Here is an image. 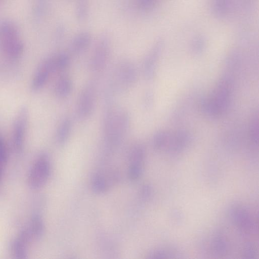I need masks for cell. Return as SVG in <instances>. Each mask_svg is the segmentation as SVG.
I'll list each match as a JSON object with an SVG mask.
<instances>
[{
	"label": "cell",
	"mask_w": 259,
	"mask_h": 259,
	"mask_svg": "<svg viewBox=\"0 0 259 259\" xmlns=\"http://www.w3.org/2000/svg\"><path fill=\"white\" fill-rule=\"evenodd\" d=\"M103 122V134L105 146L108 150L118 147L129 131L131 118L128 112L115 107L112 102H106Z\"/></svg>",
	"instance_id": "cell-1"
},
{
	"label": "cell",
	"mask_w": 259,
	"mask_h": 259,
	"mask_svg": "<svg viewBox=\"0 0 259 259\" xmlns=\"http://www.w3.org/2000/svg\"><path fill=\"white\" fill-rule=\"evenodd\" d=\"M70 63V56L65 53L48 57L40 64L34 74L31 85L33 90L38 91L42 88L53 73L65 69Z\"/></svg>",
	"instance_id": "cell-2"
},
{
	"label": "cell",
	"mask_w": 259,
	"mask_h": 259,
	"mask_svg": "<svg viewBox=\"0 0 259 259\" xmlns=\"http://www.w3.org/2000/svg\"><path fill=\"white\" fill-rule=\"evenodd\" d=\"M0 49L8 58H19L24 51V44L16 25L11 21L0 22Z\"/></svg>",
	"instance_id": "cell-3"
},
{
	"label": "cell",
	"mask_w": 259,
	"mask_h": 259,
	"mask_svg": "<svg viewBox=\"0 0 259 259\" xmlns=\"http://www.w3.org/2000/svg\"><path fill=\"white\" fill-rule=\"evenodd\" d=\"M230 97V84L226 80H221L217 84L212 96L202 102V110L209 117H217L228 108Z\"/></svg>",
	"instance_id": "cell-4"
},
{
	"label": "cell",
	"mask_w": 259,
	"mask_h": 259,
	"mask_svg": "<svg viewBox=\"0 0 259 259\" xmlns=\"http://www.w3.org/2000/svg\"><path fill=\"white\" fill-rule=\"evenodd\" d=\"M137 70L132 62L123 61L115 68L112 77L109 93L125 91L132 87L137 81Z\"/></svg>",
	"instance_id": "cell-5"
},
{
	"label": "cell",
	"mask_w": 259,
	"mask_h": 259,
	"mask_svg": "<svg viewBox=\"0 0 259 259\" xmlns=\"http://www.w3.org/2000/svg\"><path fill=\"white\" fill-rule=\"evenodd\" d=\"M97 91V82L94 80L88 81L82 88L76 106V113L78 119H87L92 114L96 103Z\"/></svg>",
	"instance_id": "cell-6"
},
{
	"label": "cell",
	"mask_w": 259,
	"mask_h": 259,
	"mask_svg": "<svg viewBox=\"0 0 259 259\" xmlns=\"http://www.w3.org/2000/svg\"><path fill=\"white\" fill-rule=\"evenodd\" d=\"M51 170L48 156L42 154L35 160L28 173L27 182L29 187L34 190L43 187L47 183Z\"/></svg>",
	"instance_id": "cell-7"
},
{
	"label": "cell",
	"mask_w": 259,
	"mask_h": 259,
	"mask_svg": "<svg viewBox=\"0 0 259 259\" xmlns=\"http://www.w3.org/2000/svg\"><path fill=\"white\" fill-rule=\"evenodd\" d=\"M110 47L108 36L103 35L100 38L90 60L89 67L93 72L98 73L105 69L109 59Z\"/></svg>",
	"instance_id": "cell-8"
},
{
	"label": "cell",
	"mask_w": 259,
	"mask_h": 259,
	"mask_svg": "<svg viewBox=\"0 0 259 259\" xmlns=\"http://www.w3.org/2000/svg\"><path fill=\"white\" fill-rule=\"evenodd\" d=\"M45 229L42 219L39 214H35L32 216L27 225L21 231L18 237L29 245L42 237Z\"/></svg>",
	"instance_id": "cell-9"
},
{
	"label": "cell",
	"mask_w": 259,
	"mask_h": 259,
	"mask_svg": "<svg viewBox=\"0 0 259 259\" xmlns=\"http://www.w3.org/2000/svg\"><path fill=\"white\" fill-rule=\"evenodd\" d=\"M145 154L144 148L140 144H135L130 149L127 174L132 181L137 180L142 174Z\"/></svg>",
	"instance_id": "cell-10"
},
{
	"label": "cell",
	"mask_w": 259,
	"mask_h": 259,
	"mask_svg": "<svg viewBox=\"0 0 259 259\" xmlns=\"http://www.w3.org/2000/svg\"><path fill=\"white\" fill-rule=\"evenodd\" d=\"M28 119V111L26 108L21 109L15 120L13 131V145L18 152L23 149Z\"/></svg>",
	"instance_id": "cell-11"
},
{
	"label": "cell",
	"mask_w": 259,
	"mask_h": 259,
	"mask_svg": "<svg viewBox=\"0 0 259 259\" xmlns=\"http://www.w3.org/2000/svg\"><path fill=\"white\" fill-rule=\"evenodd\" d=\"M91 41V34L87 31H82L76 34L72 39L69 50L73 54H80L89 47Z\"/></svg>",
	"instance_id": "cell-12"
},
{
	"label": "cell",
	"mask_w": 259,
	"mask_h": 259,
	"mask_svg": "<svg viewBox=\"0 0 259 259\" xmlns=\"http://www.w3.org/2000/svg\"><path fill=\"white\" fill-rule=\"evenodd\" d=\"M73 88L72 80L70 77L64 75L57 80L54 87V92L59 98L65 99L70 96Z\"/></svg>",
	"instance_id": "cell-13"
},
{
	"label": "cell",
	"mask_w": 259,
	"mask_h": 259,
	"mask_svg": "<svg viewBox=\"0 0 259 259\" xmlns=\"http://www.w3.org/2000/svg\"><path fill=\"white\" fill-rule=\"evenodd\" d=\"M158 50L157 48L155 47L145 59L143 64V72L145 78L148 80L152 79L155 75Z\"/></svg>",
	"instance_id": "cell-14"
},
{
	"label": "cell",
	"mask_w": 259,
	"mask_h": 259,
	"mask_svg": "<svg viewBox=\"0 0 259 259\" xmlns=\"http://www.w3.org/2000/svg\"><path fill=\"white\" fill-rule=\"evenodd\" d=\"M72 128L71 120L66 117L59 124L56 134V139L57 143L60 145L65 144L68 140Z\"/></svg>",
	"instance_id": "cell-15"
},
{
	"label": "cell",
	"mask_w": 259,
	"mask_h": 259,
	"mask_svg": "<svg viewBox=\"0 0 259 259\" xmlns=\"http://www.w3.org/2000/svg\"><path fill=\"white\" fill-rule=\"evenodd\" d=\"M28 246L18 236L13 239L10 244V252L13 257L17 259L27 258Z\"/></svg>",
	"instance_id": "cell-16"
},
{
	"label": "cell",
	"mask_w": 259,
	"mask_h": 259,
	"mask_svg": "<svg viewBox=\"0 0 259 259\" xmlns=\"http://www.w3.org/2000/svg\"><path fill=\"white\" fill-rule=\"evenodd\" d=\"M91 187L95 193L102 194L108 190V185L104 176L96 173L94 174L91 178Z\"/></svg>",
	"instance_id": "cell-17"
},
{
	"label": "cell",
	"mask_w": 259,
	"mask_h": 259,
	"mask_svg": "<svg viewBox=\"0 0 259 259\" xmlns=\"http://www.w3.org/2000/svg\"><path fill=\"white\" fill-rule=\"evenodd\" d=\"M88 0H77L76 5V16L78 20L83 21L89 14Z\"/></svg>",
	"instance_id": "cell-18"
},
{
	"label": "cell",
	"mask_w": 259,
	"mask_h": 259,
	"mask_svg": "<svg viewBox=\"0 0 259 259\" xmlns=\"http://www.w3.org/2000/svg\"><path fill=\"white\" fill-rule=\"evenodd\" d=\"M169 133L163 131L158 132L155 134L153 139V144L155 148L160 149L166 145Z\"/></svg>",
	"instance_id": "cell-19"
},
{
	"label": "cell",
	"mask_w": 259,
	"mask_h": 259,
	"mask_svg": "<svg viewBox=\"0 0 259 259\" xmlns=\"http://www.w3.org/2000/svg\"><path fill=\"white\" fill-rule=\"evenodd\" d=\"M8 160V152L3 139L0 136V165L4 167Z\"/></svg>",
	"instance_id": "cell-20"
},
{
	"label": "cell",
	"mask_w": 259,
	"mask_h": 259,
	"mask_svg": "<svg viewBox=\"0 0 259 259\" xmlns=\"http://www.w3.org/2000/svg\"><path fill=\"white\" fill-rule=\"evenodd\" d=\"M258 124L257 117L254 118L251 122L250 126V134L254 142L257 141L258 134Z\"/></svg>",
	"instance_id": "cell-21"
},
{
	"label": "cell",
	"mask_w": 259,
	"mask_h": 259,
	"mask_svg": "<svg viewBox=\"0 0 259 259\" xmlns=\"http://www.w3.org/2000/svg\"><path fill=\"white\" fill-rule=\"evenodd\" d=\"M153 101V95L151 92L148 91L146 93L144 97L143 104L146 108H150L152 104Z\"/></svg>",
	"instance_id": "cell-22"
},
{
	"label": "cell",
	"mask_w": 259,
	"mask_h": 259,
	"mask_svg": "<svg viewBox=\"0 0 259 259\" xmlns=\"http://www.w3.org/2000/svg\"><path fill=\"white\" fill-rule=\"evenodd\" d=\"M4 167L0 165V181L2 177Z\"/></svg>",
	"instance_id": "cell-23"
}]
</instances>
